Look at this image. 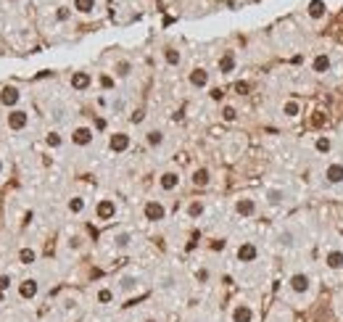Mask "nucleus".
<instances>
[{
	"label": "nucleus",
	"mask_w": 343,
	"mask_h": 322,
	"mask_svg": "<svg viewBox=\"0 0 343 322\" xmlns=\"http://www.w3.org/2000/svg\"><path fill=\"white\" fill-rule=\"evenodd\" d=\"M285 293L291 296L293 304L307 307V304L314 299V293H317V278L307 270H296L285 278Z\"/></svg>",
	"instance_id": "1"
},
{
	"label": "nucleus",
	"mask_w": 343,
	"mask_h": 322,
	"mask_svg": "<svg viewBox=\"0 0 343 322\" xmlns=\"http://www.w3.org/2000/svg\"><path fill=\"white\" fill-rule=\"evenodd\" d=\"M230 322H259L256 304L248 301V299H238L233 307H230Z\"/></svg>",
	"instance_id": "2"
},
{
	"label": "nucleus",
	"mask_w": 343,
	"mask_h": 322,
	"mask_svg": "<svg viewBox=\"0 0 343 322\" xmlns=\"http://www.w3.org/2000/svg\"><path fill=\"white\" fill-rule=\"evenodd\" d=\"M116 293L119 296H132V293H137L143 288V278L137 272H124V275H119L116 278Z\"/></svg>",
	"instance_id": "3"
},
{
	"label": "nucleus",
	"mask_w": 343,
	"mask_h": 322,
	"mask_svg": "<svg viewBox=\"0 0 343 322\" xmlns=\"http://www.w3.org/2000/svg\"><path fill=\"white\" fill-rule=\"evenodd\" d=\"M322 180L330 188H341L343 185V161H328L322 169Z\"/></svg>",
	"instance_id": "4"
},
{
	"label": "nucleus",
	"mask_w": 343,
	"mask_h": 322,
	"mask_svg": "<svg viewBox=\"0 0 343 322\" xmlns=\"http://www.w3.org/2000/svg\"><path fill=\"white\" fill-rule=\"evenodd\" d=\"M143 217L148 219V222H164V219H166V206H164V201H159V198H148L145 204H143Z\"/></svg>",
	"instance_id": "5"
},
{
	"label": "nucleus",
	"mask_w": 343,
	"mask_h": 322,
	"mask_svg": "<svg viewBox=\"0 0 343 322\" xmlns=\"http://www.w3.org/2000/svg\"><path fill=\"white\" fill-rule=\"evenodd\" d=\"M322 264H325L328 272H343V248L341 246H328L325 256H322Z\"/></svg>",
	"instance_id": "6"
},
{
	"label": "nucleus",
	"mask_w": 343,
	"mask_h": 322,
	"mask_svg": "<svg viewBox=\"0 0 343 322\" xmlns=\"http://www.w3.org/2000/svg\"><path fill=\"white\" fill-rule=\"evenodd\" d=\"M275 243H277V248H283V251H293V248H299V233H296L293 227H280L275 233Z\"/></svg>",
	"instance_id": "7"
},
{
	"label": "nucleus",
	"mask_w": 343,
	"mask_h": 322,
	"mask_svg": "<svg viewBox=\"0 0 343 322\" xmlns=\"http://www.w3.org/2000/svg\"><path fill=\"white\" fill-rule=\"evenodd\" d=\"M116 201L114 198H98L95 204V219L98 222H111V219L116 217Z\"/></svg>",
	"instance_id": "8"
},
{
	"label": "nucleus",
	"mask_w": 343,
	"mask_h": 322,
	"mask_svg": "<svg viewBox=\"0 0 343 322\" xmlns=\"http://www.w3.org/2000/svg\"><path fill=\"white\" fill-rule=\"evenodd\" d=\"M235 259L240 264H254L259 259V246L254 241H243L238 248H235Z\"/></svg>",
	"instance_id": "9"
},
{
	"label": "nucleus",
	"mask_w": 343,
	"mask_h": 322,
	"mask_svg": "<svg viewBox=\"0 0 343 322\" xmlns=\"http://www.w3.org/2000/svg\"><path fill=\"white\" fill-rule=\"evenodd\" d=\"M235 214L238 217H243V219H251L256 211H259V204H256V198L254 196H240V198H235Z\"/></svg>",
	"instance_id": "10"
},
{
	"label": "nucleus",
	"mask_w": 343,
	"mask_h": 322,
	"mask_svg": "<svg viewBox=\"0 0 343 322\" xmlns=\"http://www.w3.org/2000/svg\"><path fill=\"white\" fill-rule=\"evenodd\" d=\"M111 246H114V251H119V254L129 251V248L135 246V233L132 230H119V233L111 235Z\"/></svg>",
	"instance_id": "11"
},
{
	"label": "nucleus",
	"mask_w": 343,
	"mask_h": 322,
	"mask_svg": "<svg viewBox=\"0 0 343 322\" xmlns=\"http://www.w3.org/2000/svg\"><path fill=\"white\" fill-rule=\"evenodd\" d=\"M95 140V132H92V127L87 124H79L71 130V145H77V148H87V145Z\"/></svg>",
	"instance_id": "12"
},
{
	"label": "nucleus",
	"mask_w": 343,
	"mask_h": 322,
	"mask_svg": "<svg viewBox=\"0 0 343 322\" xmlns=\"http://www.w3.org/2000/svg\"><path fill=\"white\" fill-rule=\"evenodd\" d=\"M8 130L13 132H21L29 127V111H24V108H11V114H8Z\"/></svg>",
	"instance_id": "13"
},
{
	"label": "nucleus",
	"mask_w": 343,
	"mask_h": 322,
	"mask_svg": "<svg viewBox=\"0 0 343 322\" xmlns=\"http://www.w3.org/2000/svg\"><path fill=\"white\" fill-rule=\"evenodd\" d=\"M16 291H18V299L21 301H32V299H37V293H40V280L37 278H24L21 283L16 285Z\"/></svg>",
	"instance_id": "14"
},
{
	"label": "nucleus",
	"mask_w": 343,
	"mask_h": 322,
	"mask_svg": "<svg viewBox=\"0 0 343 322\" xmlns=\"http://www.w3.org/2000/svg\"><path fill=\"white\" fill-rule=\"evenodd\" d=\"M180 182H182V177H180L177 169H166V172L159 174V188L164 193H174V190L180 188Z\"/></svg>",
	"instance_id": "15"
},
{
	"label": "nucleus",
	"mask_w": 343,
	"mask_h": 322,
	"mask_svg": "<svg viewBox=\"0 0 343 322\" xmlns=\"http://www.w3.org/2000/svg\"><path fill=\"white\" fill-rule=\"evenodd\" d=\"M264 201L270 206H283V204H288V190L280 188V185H267L264 188Z\"/></svg>",
	"instance_id": "16"
},
{
	"label": "nucleus",
	"mask_w": 343,
	"mask_h": 322,
	"mask_svg": "<svg viewBox=\"0 0 343 322\" xmlns=\"http://www.w3.org/2000/svg\"><path fill=\"white\" fill-rule=\"evenodd\" d=\"M129 145H132V137H129L127 132H114L108 137V148L114 153H127Z\"/></svg>",
	"instance_id": "17"
},
{
	"label": "nucleus",
	"mask_w": 343,
	"mask_h": 322,
	"mask_svg": "<svg viewBox=\"0 0 343 322\" xmlns=\"http://www.w3.org/2000/svg\"><path fill=\"white\" fill-rule=\"evenodd\" d=\"M188 82H190V87H196V90L209 87V71L203 69V66H196V69L188 74Z\"/></svg>",
	"instance_id": "18"
},
{
	"label": "nucleus",
	"mask_w": 343,
	"mask_h": 322,
	"mask_svg": "<svg viewBox=\"0 0 343 322\" xmlns=\"http://www.w3.org/2000/svg\"><path fill=\"white\" fill-rule=\"evenodd\" d=\"M330 66H333L330 53H317V56L312 58V71H314V74H328Z\"/></svg>",
	"instance_id": "19"
},
{
	"label": "nucleus",
	"mask_w": 343,
	"mask_h": 322,
	"mask_svg": "<svg viewBox=\"0 0 343 322\" xmlns=\"http://www.w3.org/2000/svg\"><path fill=\"white\" fill-rule=\"evenodd\" d=\"M18 100H21V93H18V87H13V85H8V87H3L0 90V103H3L5 108H13Z\"/></svg>",
	"instance_id": "20"
},
{
	"label": "nucleus",
	"mask_w": 343,
	"mask_h": 322,
	"mask_svg": "<svg viewBox=\"0 0 343 322\" xmlns=\"http://www.w3.org/2000/svg\"><path fill=\"white\" fill-rule=\"evenodd\" d=\"M116 301V288H111V285H100L95 291V304L100 307H111V304Z\"/></svg>",
	"instance_id": "21"
},
{
	"label": "nucleus",
	"mask_w": 343,
	"mask_h": 322,
	"mask_svg": "<svg viewBox=\"0 0 343 322\" xmlns=\"http://www.w3.org/2000/svg\"><path fill=\"white\" fill-rule=\"evenodd\" d=\"M190 182H193L196 188H209V185H211V169H209V167H198V169H193Z\"/></svg>",
	"instance_id": "22"
},
{
	"label": "nucleus",
	"mask_w": 343,
	"mask_h": 322,
	"mask_svg": "<svg viewBox=\"0 0 343 322\" xmlns=\"http://www.w3.org/2000/svg\"><path fill=\"white\" fill-rule=\"evenodd\" d=\"M333 148H336V140H333L330 135H317L314 137V151H317L320 156H330Z\"/></svg>",
	"instance_id": "23"
},
{
	"label": "nucleus",
	"mask_w": 343,
	"mask_h": 322,
	"mask_svg": "<svg viewBox=\"0 0 343 322\" xmlns=\"http://www.w3.org/2000/svg\"><path fill=\"white\" fill-rule=\"evenodd\" d=\"M92 85V77L87 74V71H74V74H71V87L74 90H79V93H82V90H87Z\"/></svg>",
	"instance_id": "24"
},
{
	"label": "nucleus",
	"mask_w": 343,
	"mask_h": 322,
	"mask_svg": "<svg viewBox=\"0 0 343 322\" xmlns=\"http://www.w3.org/2000/svg\"><path fill=\"white\" fill-rule=\"evenodd\" d=\"M280 111H283V116H285V119H299V116H301V103H299L296 98H288V100L283 103Z\"/></svg>",
	"instance_id": "25"
},
{
	"label": "nucleus",
	"mask_w": 343,
	"mask_h": 322,
	"mask_svg": "<svg viewBox=\"0 0 343 322\" xmlns=\"http://www.w3.org/2000/svg\"><path fill=\"white\" fill-rule=\"evenodd\" d=\"M219 71L222 74H233L235 71V53L233 50H225V56L219 58Z\"/></svg>",
	"instance_id": "26"
},
{
	"label": "nucleus",
	"mask_w": 343,
	"mask_h": 322,
	"mask_svg": "<svg viewBox=\"0 0 343 322\" xmlns=\"http://www.w3.org/2000/svg\"><path fill=\"white\" fill-rule=\"evenodd\" d=\"M66 209H69V214H82V211L87 209V201H85V196H71L69 198V204H66Z\"/></svg>",
	"instance_id": "27"
},
{
	"label": "nucleus",
	"mask_w": 343,
	"mask_h": 322,
	"mask_svg": "<svg viewBox=\"0 0 343 322\" xmlns=\"http://www.w3.org/2000/svg\"><path fill=\"white\" fill-rule=\"evenodd\" d=\"M267 322H293V315H291V309H285V307H275L272 315L267 317Z\"/></svg>",
	"instance_id": "28"
},
{
	"label": "nucleus",
	"mask_w": 343,
	"mask_h": 322,
	"mask_svg": "<svg viewBox=\"0 0 343 322\" xmlns=\"http://www.w3.org/2000/svg\"><path fill=\"white\" fill-rule=\"evenodd\" d=\"M164 140H166V137H164L161 130H148V132H145V143H148V148H161Z\"/></svg>",
	"instance_id": "29"
},
{
	"label": "nucleus",
	"mask_w": 343,
	"mask_h": 322,
	"mask_svg": "<svg viewBox=\"0 0 343 322\" xmlns=\"http://www.w3.org/2000/svg\"><path fill=\"white\" fill-rule=\"evenodd\" d=\"M156 288H159V291H174V288H177V278H174L172 272H164V275H159Z\"/></svg>",
	"instance_id": "30"
},
{
	"label": "nucleus",
	"mask_w": 343,
	"mask_h": 322,
	"mask_svg": "<svg viewBox=\"0 0 343 322\" xmlns=\"http://www.w3.org/2000/svg\"><path fill=\"white\" fill-rule=\"evenodd\" d=\"M185 211H188V217H190V219H198V217H203V211H206V204H203L201 198H193Z\"/></svg>",
	"instance_id": "31"
},
{
	"label": "nucleus",
	"mask_w": 343,
	"mask_h": 322,
	"mask_svg": "<svg viewBox=\"0 0 343 322\" xmlns=\"http://www.w3.org/2000/svg\"><path fill=\"white\" fill-rule=\"evenodd\" d=\"M114 74H116L119 79H127L129 74H132V63H129L127 58H122V61H116V63H114Z\"/></svg>",
	"instance_id": "32"
},
{
	"label": "nucleus",
	"mask_w": 343,
	"mask_h": 322,
	"mask_svg": "<svg viewBox=\"0 0 343 322\" xmlns=\"http://www.w3.org/2000/svg\"><path fill=\"white\" fill-rule=\"evenodd\" d=\"M322 16H325V3H322V0H312L309 3V19L320 21Z\"/></svg>",
	"instance_id": "33"
},
{
	"label": "nucleus",
	"mask_w": 343,
	"mask_h": 322,
	"mask_svg": "<svg viewBox=\"0 0 343 322\" xmlns=\"http://www.w3.org/2000/svg\"><path fill=\"white\" fill-rule=\"evenodd\" d=\"M18 262L26 264V267L34 264V262H37V251H34V248H29V246H24L21 251H18Z\"/></svg>",
	"instance_id": "34"
},
{
	"label": "nucleus",
	"mask_w": 343,
	"mask_h": 322,
	"mask_svg": "<svg viewBox=\"0 0 343 322\" xmlns=\"http://www.w3.org/2000/svg\"><path fill=\"white\" fill-rule=\"evenodd\" d=\"M219 116H222V122L233 124V122H238V108L227 103V106H222V111H219Z\"/></svg>",
	"instance_id": "35"
},
{
	"label": "nucleus",
	"mask_w": 343,
	"mask_h": 322,
	"mask_svg": "<svg viewBox=\"0 0 343 322\" xmlns=\"http://www.w3.org/2000/svg\"><path fill=\"white\" fill-rule=\"evenodd\" d=\"M164 61L169 63V66H180L182 56H180V50H174V48H164Z\"/></svg>",
	"instance_id": "36"
},
{
	"label": "nucleus",
	"mask_w": 343,
	"mask_h": 322,
	"mask_svg": "<svg viewBox=\"0 0 343 322\" xmlns=\"http://www.w3.org/2000/svg\"><path fill=\"white\" fill-rule=\"evenodd\" d=\"M74 11L92 13V11H95V0H74Z\"/></svg>",
	"instance_id": "37"
},
{
	"label": "nucleus",
	"mask_w": 343,
	"mask_h": 322,
	"mask_svg": "<svg viewBox=\"0 0 343 322\" xmlns=\"http://www.w3.org/2000/svg\"><path fill=\"white\" fill-rule=\"evenodd\" d=\"M45 143H48V148H61L63 145V137H61V132H48V137H45Z\"/></svg>",
	"instance_id": "38"
},
{
	"label": "nucleus",
	"mask_w": 343,
	"mask_h": 322,
	"mask_svg": "<svg viewBox=\"0 0 343 322\" xmlns=\"http://www.w3.org/2000/svg\"><path fill=\"white\" fill-rule=\"evenodd\" d=\"M13 288V275L11 272H3L0 275V293H8Z\"/></svg>",
	"instance_id": "39"
},
{
	"label": "nucleus",
	"mask_w": 343,
	"mask_h": 322,
	"mask_svg": "<svg viewBox=\"0 0 343 322\" xmlns=\"http://www.w3.org/2000/svg\"><path fill=\"white\" fill-rule=\"evenodd\" d=\"M211 280V272L206 270V267H198L196 270V283H201V285H206Z\"/></svg>",
	"instance_id": "40"
},
{
	"label": "nucleus",
	"mask_w": 343,
	"mask_h": 322,
	"mask_svg": "<svg viewBox=\"0 0 343 322\" xmlns=\"http://www.w3.org/2000/svg\"><path fill=\"white\" fill-rule=\"evenodd\" d=\"M77 299H63V312H66V315H71V312H77Z\"/></svg>",
	"instance_id": "41"
},
{
	"label": "nucleus",
	"mask_w": 343,
	"mask_h": 322,
	"mask_svg": "<svg viewBox=\"0 0 343 322\" xmlns=\"http://www.w3.org/2000/svg\"><path fill=\"white\" fill-rule=\"evenodd\" d=\"M129 119H132L135 124H137V122H143V119H145V111H143V108H137V111H132V116H129Z\"/></svg>",
	"instance_id": "42"
},
{
	"label": "nucleus",
	"mask_w": 343,
	"mask_h": 322,
	"mask_svg": "<svg viewBox=\"0 0 343 322\" xmlns=\"http://www.w3.org/2000/svg\"><path fill=\"white\" fill-rule=\"evenodd\" d=\"M55 16H58V21H66L69 19V8H58V13Z\"/></svg>",
	"instance_id": "43"
},
{
	"label": "nucleus",
	"mask_w": 343,
	"mask_h": 322,
	"mask_svg": "<svg viewBox=\"0 0 343 322\" xmlns=\"http://www.w3.org/2000/svg\"><path fill=\"white\" fill-rule=\"evenodd\" d=\"M140 322H164V320H161V317H156V315H145Z\"/></svg>",
	"instance_id": "44"
},
{
	"label": "nucleus",
	"mask_w": 343,
	"mask_h": 322,
	"mask_svg": "<svg viewBox=\"0 0 343 322\" xmlns=\"http://www.w3.org/2000/svg\"><path fill=\"white\" fill-rule=\"evenodd\" d=\"M69 246H71V248H79V246H82V238H77V235H74L71 241H69Z\"/></svg>",
	"instance_id": "45"
},
{
	"label": "nucleus",
	"mask_w": 343,
	"mask_h": 322,
	"mask_svg": "<svg viewBox=\"0 0 343 322\" xmlns=\"http://www.w3.org/2000/svg\"><path fill=\"white\" fill-rule=\"evenodd\" d=\"M235 90H238V93H248V85H246V82H238Z\"/></svg>",
	"instance_id": "46"
},
{
	"label": "nucleus",
	"mask_w": 343,
	"mask_h": 322,
	"mask_svg": "<svg viewBox=\"0 0 343 322\" xmlns=\"http://www.w3.org/2000/svg\"><path fill=\"white\" fill-rule=\"evenodd\" d=\"M100 85H103V87H111V85H114V79H111V77H100Z\"/></svg>",
	"instance_id": "47"
},
{
	"label": "nucleus",
	"mask_w": 343,
	"mask_h": 322,
	"mask_svg": "<svg viewBox=\"0 0 343 322\" xmlns=\"http://www.w3.org/2000/svg\"><path fill=\"white\" fill-rule=\"evenodd\" d=\"M325 122V116H322V111H317V116H314V124H322Z\"/></svg>",
	"instance_id": "48"
},
{
	"label": "nucleus",
	"mask_w": 343,
	"mask_h": 322,
	"mask_svg": "<svg viewBox=\"0 0 343 322\" xmlns=\"http://www.w3.org/2000/svg\"><path fill=\"white\" fill-rule=\"evenodd\" d=\"M338 315H341V320H343V299L338 301Z\"/></svg>",
	"instance_id": "49"
},
{
	"label": "nucleus",
	"mask_w": 343,
	"mask_h": 322,
	"mask_svg": "<svg viewBox=\"0 0 343 322\" xmlns=\"http://www.w3.org/2000/svg\"><path fill=\"white\" fill-rule=\"evenodd\" d=\"M3 301H5V293H0V307H3Z\"/></svg>",
	"instance_id": "50"
},
{
	"label": "nucleus",
	"mask_w": 343,
	"mask_h": 322,
	"mask_svg": "<svg viewBox=\"0 0 343 322\" xmlns=\"http://www.w3.org/2000/svg\"><path fill=\"white\" fill-rule=\"evenodd\" d=\"M3 169H5V164H3V159H0V174H3Z\"/></svg>",
	"instance_id": "51"
},
{
	"label": "nucleus",
	"mask_w": 343,
	"mask_h": 322,
	"mask_svg": "<svg viewBox=\"0 0 343 322\" xmlns=\"http://www.w3.org/2000/svg\"><path fill=\"white\" fill-rule=\"evenodd\" d=\"M8 3H18V0H8Z\"/></svg>",
	"instance_id": "52"
}]
</instances>
